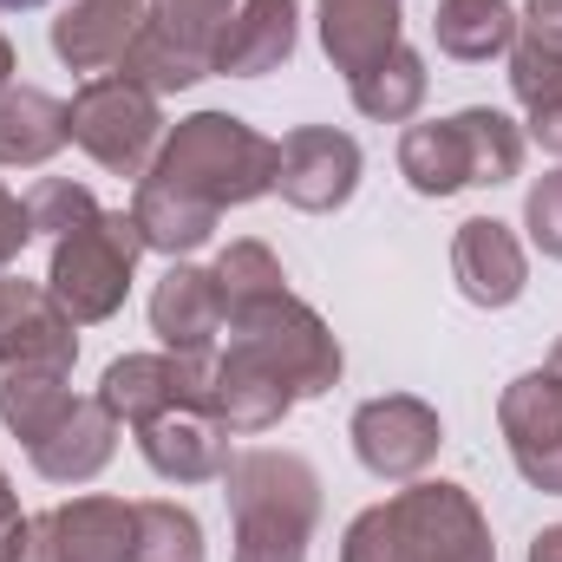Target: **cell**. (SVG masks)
Wrapping results in <instances>:
<instances>
[{
  "label": "cell",
  "instance_id": "obj_1",
  "mask_svg": "<svg viewBox=\"0 0 562 562\" xmlns=\"http://www.w3.org/2000/svg\"><path fill=\"white\" fill-rule=\"evenodd\" d=\"M340 562H497V543L464 484H406L347 524Z\"/></svg>",
  "mask_w": 562,
  "mask_h": 562
},
{
  "label": "cell",
  "instance_id": "obj_2",
  "mask_svg": "<svg viewBox=\"0 0 562 562\" xmlns=\"http://www.w3.org/2000/svg\"><path fill=\"white\" fill-rule=\"evenodd\" d=\"M236 517V562H307L321 524V477L301 451H243L223 471Z\"/></svg>",
  "mask_w": 562,
  "mask_h": 562
},
{
  "label": "cell",
  "instance_id": "obj_3",
  "mask_svg": "<svg viewBox=\"0 0 562 562\" xmlns=\"http://www.w3.org/2000/svg\"><path fill=\"white\" fill-rule=\"evenodd\" d=\"M276 157L281 150L256 125H243L229 112H196L164 138V150L150 157L144 177L164 183V190H183V196H196L223 216V210L256 203V196L276 190Z\"/></svg>",
  "mask_w": 562,
  "mask_h": 562
},
{
  "label": "cell",
  "instance_id": "obj_4",
  "mask_svg": "<svg viewBox=\"0 0 562 562\" xmlns=\"http://www.w3.org/2000/svg\"><path fill=\"white\" fill-rule=\"evenodd\" d=\"M517 170H524V132L491 105H464L458 119L413 125L400 138V177L419 196H458L477 183H510Z\"/></svg>",
  "mask_w": 562,
  "mask_h": 562
},
{
  "label": "cell",
  "instance_id": "obj_5",
  "mask_svg": "<svg viewBox=\"0 0 562 562\" xmlns=\"http://www.w3.org/2000/svg\"><path fill=\"white\" fill-rule=\"evenodd\" d=\"M138 256H144L138 216H125V210H99L86 229H72V236L53 243L46 288H53V301H59L79 327L112 321V314L125 307V288H132Z\"/></svg>",
  "mask_w": 562,
  "mask_h": 562
},
{
  "label": "cell",
  "instance_id": "obj_6",
  "mask_svg": "<svg viewBox=\"0 0 562 562\" xmlns=\"http://www.w3.org/2000/svg\"><path fill=\"white\" fill-rule=\"evenodd\" d=\"M229 347L249 353L256 367H269L294 400H321L340 386V340L327 334V321L294 301V294H276L262 307H243L229 314Z\"/></svg>",
  "mask_w": 562,
  "mask_h": 562
},
{
  "label": "cell",
  "instance_id": "obj_7",
  "mask_svg": "<svg viewBox=\"0 0 562 562\" xmlns=\"http://www.w3.org/2000/svg\"><path fill=\"white\" fill-rule=\"evenodd\" d=\"M66 119H72V144H86L92 164H105L112 177H144V170H150V150L164 144V112H157V99H150L144 86H132L125 72L92 79V86L66 105Z\"/></svg>",
  "mask_w": 562,
  "mask_h": 562
},
{
  "label": "cell",
  "instance_id": "obj_8",
  "mask_svg": "<svg viewBox=\"0 0 562 562\" xmlns=\"http://www.w3.org/2000/svg\"><path fill=\"white\" fill-rule=\"evenodd\" d=\"M210 373H216V347L210 353H125V360L105 367L99 400H105L112 419H125V425H150L164 413H177V406L203 413Z\"/></svg>",
  "mask_w": 562,
  "mask_h": 562
},
{
  "label": "cell",
  "instance_id": "obj_9",
  "mask_svg": "<svg viewBox=\"0 0 562 562\" xmlns=\"http://www.w3.org/2000/svg\"><path fill=\"white\" fill-rule=\"evenodd\" d=\"M132 550H138V504L72 497L46 517H26L20 562H132Z\"/></svg>",
  "mask_w": 562,
  "mask_h": 562
},
{
  "label": "cell",
  "instance_id": "obj_10",
  "mask_svg": "<svg viewBox=\"0 0 562 562\" xmlns=\"http://www.w3.org/2000/svg\"><path fill=\"white\" fill-rule=\"evenodd\" d=\"M438 445H445V425L413 393H386V400H367L353 413V451L386 484H413L425 464L438 458Z\"/></svg>",
  "mask_w": 562,
  "mask_h": 562
},
{
  "label": "cell",
  "instance_id": "obj_11",
  "mask_svg": "<svg viewBox=\"0 0 562 562\" xmlns=\"http://www.w3.org/2000/svg\"><path fill=\"white\" fill-rule=\"evenodd\" d=\"M72 327L79 321L53 301V288L0 269V367L7 373H20V367L72 373V360H79V334Z\"/></svg>",
  "mask_w": 562,
  "mask_h": 562
},
{
  "label": "cell",
  "instance_id": "obj_12",
  "mask_svg": "<svg viewBox=\"0 0 562 562\" xmlns=\"http://www.w3.org/2000/svg\"><path fill=\"white\" fill-rule=\"evenodd\" d=\"M276 150V190L307 216H327L360 190V144L334 125H301Z\"/></svg>",
  "mask_w": 562,
  "mask_h": 562
},
{
  "label": "cell",
  "instance_id": "obj_13",
  "mask_svg": "<svg viewBox=\"0 0 562 562\" xmlns=\"http://www.w3.org/2000/svg\"><path fill=\"white\" fill-rule=\"evenodd\" d=\"M497 425H504V445L517 458V471L562 497V380L543 367V373H524L504 386L497 400Z\"/></svg>",
  "mask_w": 562,
  "mask_h": 562
},
{
  "label": "cell",
  "instance_id": "obj_14",
  "mask_svg": "<svg viewBox=\"0 0 562 562\" xmlns=\"http://www.w3.org/2000/svg\"><path fill=\"white\" fill-rule=\"evenodd\" d=\"M451 276H458V288H464L471 307H510V301L524 294V281H530V256H524V243L510 236V223L471 216V223H458V236H451Z\"/></svg>",
  "mask_w": 562,
  "mask_h": 562
},
{
  "label": "cell",
  "instance_id": "obj_15",
  "mask_svg": "<svg viewBox=\"0 0 562 562\" xmlns=\"http://www.w3.org/2000/svg\"><path fill=\"white\" fill-rule=\"evenodd\" d=\"M138 445H144V464L157 477H170V484H223V471L236 464L229 431L210 413H196V406H177L164 419L138 425Z\"/></svg>",
  "mask_w": 562,
  "mask_h": 562
},
{
  "label": "cell",
  "instance_id": "obj_16",
  "mask_svg": "<svg viewBox=\"0 0 562 562\" xmlns=\"http://www.w3.org/2000/svg\"><path fill=\"white\" fill-rule=\"evenodd\" d=\"M144 20H150V0H72L53 20V53L72 72H105L132 53Z\"/></svg>",
  "mask_w": 562,
  "mask_h": 562
},
{
  "label": "cell",
  "instance_id": "obj_17",
  "mask_svg": "<svg viewBox=\"0 0 562 562\" xmlns=\"http://www.w3.org/2000/svg\"><path fill=\"white\" fill-rule=\"evenodd\" d=\"M223 321H229V307H223V288H216L210 269L170 262V276L150 288V327L170 353H210Z\"/></svg>",
  "mask_w": 562,
  "mask_h": 562
},
{
  "label": "cell",
  "instance_id": "obj_18",
  "mask_svg": "<svg viewBox=\"0 0 562 562\" xmlns=\"http://www.w3.org/2000/svg\"><path fill=\"white\" fill-rule=\"evenodd\" d=\"M112 445H119V419L105 413V400H72L59 425L46 438H33V471L53 477V484H86L112 464Z\"/></svg>",
  "mask_w": 562,
  "mask_h": 562
},
{
  "label": "cell",
  "instance_id": "obj_19",
  "mask_svg": "<svg viewBox=\"0 0 562 562\" xmlns=\"http://www.w3.org/2000/svg\"><path fill=\"white\" fill-rule=\"evenodd\" d=\"M288 406H294V393L281 386L269 367H256L249 353H236V347H223L216 353V373H210V393H203V413L223 425V431H269V425L288 419Z\"/></svg>",
  "mask_w": 562,
  "mask_h": 562
},
{
  "label": "cell",
  "instance_id": "obj_20",
  "mask_svg": "<svg viewBox=\"0 0 562 562\" xmlns=\"http://www.w3.org/2000/svg\"><path fill=\"white\" fill-rule=\"evenodd\" d=\"M294 26H301L294 0H243V13H229L223 40L210 53V72H229V79L276 72V66H288V53H294Z\"/></svg>",
  "mask_w": 562,
  "mask_h": 562
},
{
  "label": "cell",
  "instance_id": "obj_21",
  "mask_svg": "<svg viewBox=\"0 0 562 562\" xmlns=\"http://www.w3.org/2000/svg\"><path fill=\"white\" fill-rule=\"evenodd\" d=\"M321 46L334 72L360 79L400 46V0H321Z\"/></svg>",
  "mask_w": 562,
  "mask_h": 562
},
{
  "label": "cell",
  "instance_id": "obj_22",
  "mask_svg": "<svg viewBox=\"0 0 562 562\" xmlns=\"http://www.w3.org/2000/svg\"><path fill=\"white\" fill-rule=\"evenodd\" d=\"M66 138H72V119L53 92H40V86H7L0 92V164L33 170Z\"/></svg>",
  "mask_w": 562,
  "mask_h": 562
},
{
  "label": "cell",
  "instance_id": "obj_23",
  "mask_svg": "<svg viewBox=\"0 0 562 562\" xmlns=\"http://www.w3.org/2000/svg\"><path fill=\"white\" fill-rule=\"evenodd\" d=\"M132 216H138L144 249H157V256H170V262H183L190 249H203V243L216 236V210H210V203H196V196H183V190H164V183H150V177H138Z\"/></svg>",
  "mask_w": 562,
  "mask_h": 562
},
{
  "label": "cell",
  "instance_id": "obj_24",
  "mask_svg": "<svg viewBox=\"0 0 562 562\" xmlns=\"http://www.w3.org/2000/svg\"><path fill=\"white\" fill-rule=\"evenodd\" d=\"M431 33H438V53L477 66V59L517 46V7L510 0H438Z\"/></svg>",
  "mask_w": 562,
  "mask_h": 562
},
{
  "label": "cell",
  "instance_id": "obj_25",
  "mask_svg": "<svg viewBox=\"0 0 562 562\" xmlns=\"http://www.w3.org/2000/svg\"><path fill=\"white\" fill-rule=\"evenodd\" d=\"M510 92H517V105L530 119V138L550 157H562V59L530 46V40H517L510 46Z\"/></svg>",
  "mask_w": 562,
  "mask_h": 562
},
{
  "label": "cell",
  "instance_id": "obj_26",
  "mask_svg": "<svg viewBox=\"0 0 562 562\" xmlns=\"http://www.w3.org/2000/svg\"><path fill=\"white\" fill-rule=\"evenodd\" d=\"M347 86H353V105H360L367 119H380V125H406V119L425 105V59L400 40L380 66H367V72L347 79Z\"/></svg>",
  "mask_w": 562,
  "mask_h": 562
},
{
  "label": "cell",
  "instance_id": "obj_27",
  "mask_svg": "<svg viewBox=\"0 0 562 562\" xmlns=\"http://www.w3.org/2000/svg\"><path fill=\"white\" fill-rule=\"evenodd\" d=\"M66 406H72V386H66V373H53V367H20V373L0 380V419H7V431H13L20 445L46 438Z\"/></svg>",
  "mask_w": 562,
  "mask_h": 562
},
{
  "label": "cell",
  "instance_id": "obj_28",
  "mask_svg": "<svg viewBox=\"0 0 562 562\" xmlns=\"http://www.w3.org/2000/svg\"><path fill=\"white\" fill-rule=\"evenodd\" d=\"M119 66H125V79L144 86L150 99H164V92H190L196 79H210V59H196V53H183L177 40H164L150 20H144V33L132 40V53H125Z\"/></svg>",
  "mask_w": 562,
  "mask_h": 562
},
{
  "label": "cell",
  "instance_id": "obj_29",
  "mask_svg": "<svg viewBox=\"0 0 562 562\" xmlns=\"http://www.w3.org/2000/svg\"><path fill=\"white\" fill-rule=\"evenodd\" d=\"M210 276H216V288H223V307H229V314L262 307V301L288 294V276H281L276 249H262V243H229V249L216 256Z\"/></svg>",
  "mask_w": 562,
  "mask_h": 562
},
{
  "label": "cell",
  "instance_id": "obj_30",
  "mask_svg": "<svg viewBox=\"0 0 562 562\" xmlns=\"http://www.w3.org/2000/svg\"><path fill=\"white\" fill-rule=\"evenodd\" d=\"M132 562H203V524L183 504H138V550Z\"/></svg>",
  "mask_w": 562,
  "mask_h": 562
},
{
  "label": "cell",
  "instance_id": "obj_31",
  "mask_svg": "<svg viewBox=\"0 0 562 562\" xmlns=\"http://www.w3.org/2000/svg\"><path fill=\"white\" fill-rule=\"evenodd\" d=\"M99 216V203H92V190L86 183H72V177H40L33 190H26V223H33V236H72V229H86Z\"/></svg>",
  "mask_w": 562,
  "mask_h": 562
},
{
  "label": "cell",
  "instance_id": "obj_32",
  "mask_svg": "<svg viewBox=\"0 0 562 562\" xmlns=\"http://www.w3.org/2000/svg\"><path fill=\"white\" fill-rule=\"evenodd\" d=\"M150 26L164 40H177L183 53L210 59L216 40H223V26H229V0H150Z\"/></svg>",
  "mask_w": 562,
  "mask_h": 562
},
{
  "label": "cell",
  "instance_id": "obj_33",
  "mask_svg": "<svg viewBox=\"0 0 562 562\" xmlns=\"http://www.w3.org/2000/svg\"><path fill=\"white\" fill-rule=\"evenodd\" d=\"M524 229H530V243L562 262V170H550L543 183H530V196H524Z\"/></svg>",
  "mask_w": 562,
  "mask_h": 562
},
{
  "label": "cell",
  "instance_id": "obj_34",
  "mask_svg": "<svg viewBox=\"0 0 562 562\" xmlns=\"http://www.w3.org/2000/svg\"><path fill=\"white\" fill-rule=\"evenodd\" d=\"M517 26H524V40H530V46H543V53H557V59H562V0H530Z\"/></svg>",
  "mask_w": 562,
  "mask_h": 562
},
{
  "label": "cell",
  "instance_id": "obj_35",
  "mask_svg": "<svg viewBox=\"0 0 562 562\" xmlns=\"http://www.w3.org/2000/svg\"><path fill=\"white\" fill-rule=\"evenodd\" d=\"M26 236H33V223H26V203L0 190V269H7V262H20Z\"/></svg>",
  "mask_w": 562,
  "mask_h": 562
},
{
  "label": "cell",
  "instance_id": "obj_36",
  "mask_svg": "<svg viewBox=\"0 0 562 562\" xmlns=\"http://www.w3.org/2000/svg\"><path fill=\"white\" fill-rule=\"evenodd\" d=\"M20 543H26V517H20L13 484H7V471H0V562H20Z\"/></svg>",
  "mask_w": 562,
  "mask_h": 562
},
{
  "label": "cell",
  "instance_id": "obj_37",
  "mask_svg": "<svg viewBox=\"0 0 562 562\" xmlns=\"http://www.w3.org/2000/svg\"><path fill=\"white\" fill-rule=\"evenodd\" d=\"M530 562H562V524H550V530L530 543Z\"/></svg>",
  "mask_w": 562,
  "mask_h": 562
},
{
  "label": "cell",
  "instance_id": "obj_38",
  "mask_svg": "<svg viewBox=\"0 0 562 562\" xmlns=\"http://www.w3.org/2000/svg\"><path fill=\"white\" fill-rule=\"evenodd\" d=\"M7 86H13V46L0 40V92H7Z\"/></svg>",
  "mask_w": 562,
  "mask_h": 562
},
{
  "label": "cell",
  "instance_id": "obj_39",
  "mask_svg": "<svg viewBox=\"0 0 562 562\" xmlns=\"http://www.w3.org/2000/svg\"><path fill=\"white\" fill-rule=\"evenodd\" d=\"M26 7H46V0H0V13H26Z\"/></svg>",
  "mask_w": 562,
  "mask_h": 562
},
{
  "label": "cell",
  "instance_id": "obj_40",
  "mask_svg": "<svg viewBox=\"0 0 562 562\" xmlns=\"http://www.w3.org/2000/svg\"><path fill=\"white\" fill-rule=\"evenodd\" d=\"M550 373H557V380H562V340H557V353H550Z\"/></svg>",
  "mask_w": 562,
  "mask_h": 562
}]
</instances>
